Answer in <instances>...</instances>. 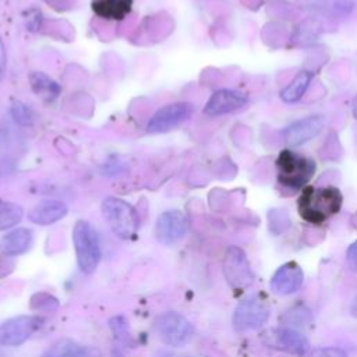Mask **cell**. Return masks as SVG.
<instances>
[{
	"label": "cell",
	"instance_id": "25",
	"mask_svg": "<svg viewBox=\"0 0 357 357\" xmlns=\"http://www.w3.org/2000/svg\"><path fill=\"white\" fill-rule=\"evenodd\" d=\"M311 357H349L347 353L339 347H317L311 351Z\"/></svg>",
	"mask_w": 357,
	"mask_h": 357
},
{
	"label": "cell",
	"instance_id": "20",
	"mask_svg": "<svg viewBox=\"0 0 357 357\" xmlns=\"http://www.w3.org/2000/svg\"><path fill=\"white\" fill-rule=\"evenodd\" d=\"M45 357H100L99 353L89 347H82L73 340H60L53 344Z\"/></svg>",
	"mask_w": 357,
	"mask_h": 357
},
{
	"label": "cell",
	"instance_id": "15",
	"mask_svg": "<svg viewBox=\"0 0 357 357\" xmlns=\"http://www.w3.org/2000/svg\"><path fill=\"white\" fill-rule=\"evenodd\" d=\"M134 0H91L93 14L102 20L121 21L132 8Z\"/></svg>",
	"mask_w": 357,
	"mask_h": 357
},
{
	"label": "cell",
	"instance_id": "13",
	"mask_svg": "<svg viewBox=\"0 0 357 357\" xmlns=\"http://www.w3.org/2000/svg\"><path fill=\"white\" fill-rule=\"evenodd\" d=\"M304 280V273L297 262H286L276 269L271 279V290L280 296L296 293Z\"/></svg>",
	"mask_w": 357,
	"mask_h": 357
},
{
	"label": "cell",
	"instance_id": "18",
	"mask_svg": "<svg viewBox=\"0 0 357 357\" xmlns=\"http://www.w3.org/2000/svg\"><path fill=\"white\" fill-rule=\"evenodd\" d=\"M29 84L33 93L45 102L56 100L61 92L60 84L42 71H32L29 74Z\"/></svg>",
	"mask_w": 357,
	"mask_h": 357
},
{
	"label": "cell",
	"instance_id": "4",
	"mask_svg": "<svg viewBox=\"0 0 357 357\" xmlns=\"http://www.w3.org/2000/svg\"><path fill=\"white\" fill-rule=\"evenodd\" d=\"M77 262L84 273H92L100 261L99 236L86 220H78L73 229Z\"/></svg>",
	"mask_w": 357,
	"mask_h": 357
},
{
	"label": "cell",
	"instance_id": "7",
	"mask_svg": "<svg viewBox=\"0 0 357 357\" xmlns=\"http://www.w3.org/2000/svg\"><path fill=\"white\" fill-rule=\"evenodd\" d=\"M223 275L234 290H243L254 282V272L245 252L236 245H230L223 258Z\"/></svg>",
	"mask_w": 357,
	"mask_h": 357
},
{
	"label": "cell",
	"instance_id": "1",
	"mask_svg": "<svg viewBox=\"0 0 357 357\" xmlns=\"http://www.w3.org/2000/svg\"><path fill=\"white\" fill-rule=\"evenodd\" d=\"M343 204V195L335 185L314 187L307 185L301 190L297 199L298 215L308 223L319 225L336 215Z\"/></svg>",
	"mask_w": 357,
	"mask_h": 357
},
{
	"label": "cell",
	"instance_id": "28",
	"mask_svg": "<svg viewBox=\"0 0 357 357\" xmlns=\"http://www.w3.org/2000/svg\"><path fill=\"white\" fill-rule=\"evenodd\" d=\"M346 258H347V262L349 265L357 271V240L349 245L347 248V252H346Z\"/></svg>",
	"mask_w": 357,
	"mask_h": 357
},
{
	"label": "cell",
	"instance_id": "5",
	"mask_svg": "<svg viewBox=\"0 0 357 357\" xmlns=\"http://www.w3.org/2000/svg\"><path fill=\"white\" fill-rule=\"evenodd\" d=\"M158 337L167 346L181 347L194 336V328L187 318L174 311H167L159 315L155 321Z\"/></svg>",
	"mask_w": 357,
	"mask_h": 357
},
{
	"label": "cell",
	"instance_id": "19",
	"mask_svg": "<svg viewBox=\"0 0 357 357\" xmlns=\"http://www.w3.org/2000/svg\"><path fill=\"white\" fill-rule=\"evenodd\" d=\"M312 73L308 70L298 71L293 79L280 91V99L286 103H296L298 102L304 93L307 92L311 81H312Z\"/></svg>",
	"mask_w": 357,
	"mask_h": 357
},
{
	"label": "cell",
	"instance_id": "14",
	"mask_svg": "<svg viewBox=\"0 0 357 357\" xmlns=\"http://www.w3.org/2000/svg\"><path fill=\"white\" fill-rule=\"evenodd\" d=\"M68 212V206L66 202L60 199L46 198L39 201L32 209L28 212V219L40 226L53 225L59 220H61Z\"/></svg>",
	"mask_w": 357,
	"mask_h": 357
},
{
	"label": "cell",
	"instance_id": "2",
	"mask_svg": "<svg viewBox=\"0 0 357 357\" xmlns=\"http://www.w3.org/2000/svg\"><path fill=\"white\" fill-rule=\"evenodd\" d=\"M278 184L290 192L301 191L312 180L317 163L290 148L282 149L275 160Z\"/></svg>",
	"mask_w": 357,
	"mask_h": 357
},
{
	"label": "cell",
	"instance_id": "16",
	"mask_svg": "<svg viewBox=\"0 0 357 357\" xmlns=\"http://www.w3.org/2000/svg\"><path fill=\"white\" fill-rule=\"evenodd\" d=\"M275 342L276 347L296 356H304L310 350V343L307 337L303 333L294 331L293 328L278 329L275 335Z\"/></svg>",
	"mask_w": 357,
	"mask_h": 357
},
{
	"label": "cell",
	"instance_id": "12",
	"mask_svg": "<svg viewBox=\"0 0 357 357\" xmlns=\"http://www.w3.org/2000/svg\"><path fill=\"white\" fill-rule=\"evenodd\" d=\"M247 93H244L243 91L229 88L218 89L206 100L204 106V113L211 117L227 114L241 109L247 103Z\"/></svg>",
	"mask_w": 357,
	"mask_h": 357
},
{
	"label": "cell",
	"instance_id": "24",
	"mask_svg": "<svg viewBox=\"0 0 357 357\" xmlns=\"http://www.w3.org/2000/svg\"><path fill=\"white\" fill-rule=\"evenodd\" d=\"M36 297L39 298V301L32 300V308L39 311H53L57 308V300L54 297L45 293L36 294Z\"/></svg>",
	"mask_w": 357,
	"mask_h": 357
},
{
	"label": "cell",
	"instance_id": "29",
	"mask_svg": "<svg viewBox=\"0 0 357 357\" xmlns=\"http://www.w3.org/2000/svg\"><path fill=\"white\" fill-rule=\"evenodd\" d=\"M351 312H353V315H354V317H357V298H356V301H354V304H353Z\"/></svg>",
	"mask_w": 357,
	"mask_h": 357
},
{
	"label": "cell",
	"instance_id": "17",
	"mask_svg": "<svg viewBox=\"0 0 357 357\" xmlns=\"http://www.w3.org/2000/svg\"><path fill=\"white\" fill-rule=\"evenodd\" d=\"M32 244V231L26 227H18L0 240V248L6 255H20L25 252Z\"/></svg>",
	"mask_w": 357,
	"mask_h": 357
},
{
	"label": "cell",
	"instance_id": "23",
	"mask_svg": "<svg viewBox=\"0 0 357 357\" xmlns=\"http://www.w3.org/2000/svg\"><path fill=\"white\" fill-rule=\"evenodd\" d=\"M11 116L15 120V123H18L21 126H31L33 121L32 110L21 102H15L11 106Z\"/></svg>",
	"mask_w": 357,
	"mask_h": 357
},
{
	"label": "cell",
	"instance_id": "27",
	"mask_svg": "<svg viewBox=\"0 0 357 357\" xmlns=\"http://www.w3.org/2000/svg\"><path fill=\"white\" fill-rule=\"evenodd\" d=\"M6 70H7V52H6V45L0 38V82L6 77Z\"/></svg>",
	"mask_w": 357,
	"mask_h": 357
},
{
	"label": "cell",
	"instance_id": "26",
	"mask_svg": "<svg viewBox=\"0 0 357 357\" xmlns=\"http://www.w3.org/2000/svg\"><path fill=\"white\" fill-rule=\"evenodd\" d=\"M110 326L113 329V332L116 333V336L119 339H123V337H127L128 332H127V324L123 321L121 317H116L110 321Z\"/></svg>",
	"mask_w": 357,
	"mask_h": 357
},
{
	"label": "cell",
	"instance_id": "22",
	"mask_svg": "<svg viewBox=\"0 0 357 357\" xmlns=\"http://www.w3.org/2000/svg\"><path fill=\"white\" fill-rule=\"evenodd\" d=\"M268 222H269V231L272 234H282L290 226V219L283 209H271L268 212Z\"/></svg>",
	"mask_w": 357,
	"mask_h": 357
},
{
	"label": "cell",
	"instance_id": "6",
	"mask_svg": "<svg viewBox=\"0 0 357 357\" xmlns=\"http://www.w3.org/2000/svg\"><path fill=\"white\" fill-rule=\"evenodd\" d=\"M271 317L268 301L259 294L245 297L234 310L233 326L237 331L247 332L261 328Z\"/></svg>",
	"mask_w": 357,
	"mask_h": 357
},
{
	"label": "cell",
	"instance_id": "10",
	"mask_svg": "<svg viewBox=\"0 0 357 357\" xmlns=\"http://www.w3.org/2000/svg\"><path fill=\"white\" fill-rule=\"evenodd\" d=\"M187 229V216L178 209H169L158 216L155 225V236L160 244L172 245L185 236Z\"/></svg>",
	"mask_w": 357,
	"mask_h": 357
},
{
	"label": "cell",
	"instance_id": "21",
	"mask_svg": "<svg viewBox=\"0 0 357 357\" xmlns=\"http://www.w3.org/2000/svg\"><path fill=\"white\" fill-rule=\"evenodd\" d=\"M24 209L21 205L10 201H0V231L14 227L21 222Z\"/></svg>",
	"mask_w": 357,
	"mask_h": 357
},
{
	"label": "cell",
	"instance_id": "11",
	"mask_svg": "<svg viewBox=\"0 0 357 357\" xmlns=\"http://www.w3.org/2000/svg\"><path fill=\"white\" fill-rule=\"evenodd\" d=\"M39 319L32 315H18L0 325V344L15 347L25 343L38 329Z\"/></svg>",
	"mask_w": 357,
	"mask_h": 357
},
{
	"label": "cell",
	"instance_id": "3",
	"mask_svg": "<svg viewBox=\"0 0 357 357\" xmlns=\"http://www.w3.org/2000/svg\"><path fill=\"white\" fill-rule=\"evenodd\" d=\"M100 211L107 226L119 238L130 240L135 237L139 219L131 204L117 197H107L102 201Z\"/></svg>",
	"mask_w": 357,
	"mask_h": 357
},
{
	"label": "cell",
	"instance_id": "8",
	"mask_svg": "<svg viewBox=\"0 0 357 357\" xmlns=\"http://www.w3.org/2000/svg\"><path fill=\"white\" fill-rule=\"evenodd\" d=\"M192 110L194 107L188 102H174L165 105L158 109L149 119L146 124V131L152 134L172 131L181 126L184 121H187L191 117Z\"/></svg>",
	"mask_w": 357,
	"mask_h": 357
},
{
	"label": "cell",
	"instance_id": "9",
	"mask_svg": "<svg viewBox=\"0 0 357 357\" xmlns=\"http://www.w3.org/2000/svg\"><path fill=\"white\" fill-rule=\"evenodd\" d=\"M325 126V119L321 114H311L303 119L294 120L289 126H286L282 131L284 142L290 148L301 146L315 138Z\"/></svg>",
	"mask_w": 357,
	"mask_h": 357
}]
</instances>
